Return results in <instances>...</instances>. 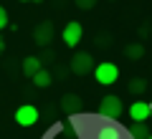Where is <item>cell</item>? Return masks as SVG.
Returning a JSON list of instances; mask_svg holds the SVG:
<instances>
[{
	"instance_id": "7a4b0ae2",
	"label": "cell",
	"mask_w": 152,
	"mask_h": 139,
	"mask_svg": "<svg viewBox=\"0 0 152 139\" xmlns=\"http://www.w3.org/2000/svg\"><path fill=\"white\" fill-rule=\"evenodd\" d=\"M94 79H96V84L102 86H112L114 81L119 79V68L114 63H109V61H104V63L94 66Z\"/></svg>"
},
{
	"instance_id": "ffe728a7",
	"label": "cell",
	"mask_w": 152,
	"mask_h": 139,
	"mask_svg": "<svg viewBox=\"0 0 152 139\" xmlns=\"http://www.w3.org/2000/svg\"><path fill=\"white\" fill-rule=\"evenodd\" d=\"M3 51H5V38L0 36V53H3Z\"/></svg>"
},
{
	"instance_id": "44dd1931",
	"label": "cell",
	"mask_w": 152,
	"mask_h": 139,
	"mask_svg": "<svg viewBox=\"0 0 152 139\" xmlns=\"http://www.w3.org/2000/svg\"><path fill=\"white\" fill-rule=\"evenodd\" d=\"M20 3H43V0H20Z\"/></svg>"
},
{
	"instance_id": "8992f818",
	"label": "cell",
	"mask_w": 152,
	"mask_h": 139,
	"mask_svg": "<svg viewBox=\"0 0 152 139\" xmlns=\"http://www.w3.org/2000/svg\"><path fill=\"white\" fill-rule=\"evenodd\" d=\"M81 38H84V25H81V23L71 20V23H66V25H64V43L69 46V48L79 46Z\"/></svg>"
},
{
	"instance_id": "9c48e42d",
	"label": "cell",
	"mask_w": 152,
	"mask_h": 139,
	"mask_svg": "<svg viewBox=\"0 0 152 139\" xmlns=\"http://www.w3.org/2000/svg\"><path fill=\"white\" fill-rule=\"evenodd\" d=\"M129 119H134V122H147L150 119V106H147L145 101H132V106H129Z\"/></svg>"
},
{
	"instance_id": "d6986e66",
	"label": "cell",
	"mask_w": 152,
	"mask_h": 139,
	"mask_svg": "<svg viewBox=\"0 0 152 139\" xmlns=\"http://www.w3.org/2000/svg\"><path fill=\"white\" fill-rule=\"evenodd\" d=\"M96 43H99V46H109V36H99Z\"/></svg>"
},
{
	"instance_id": "2e32d148",
	"label": "cell",
	"mask_w": 152,
	"mask_h": 139,
	"mask_svg": "<svg viewBox=\"0 0 152 139\" xmlns=\"http://www.w3.org/2000/svg\"><path fill=\"white\" fill-rule=\"evenodd\" d=\"M5 25H8V10H5L3 5H0V31H3Z\"/></svg>"
},
{
	"instance_id": "4fadbf2b",
	"label": "cell",
	"mask_w": 152,
	"mask_h": 139,
	"mask_svg": "<svg viewBox=\"0 0 152 139\" xmlns=\"http://www.w3.org/2000/svg\"><path fill=\"white\" fill-rule=\"evenodd\" d=\"M150 127H147V124L145 122H134V124H132V129H129V137L132 139H147V137H150Z\"/></svg>"
},
{
	"instance_id": "ba28073f",
	"label": "cell",
	"mask_w": 152,
	"mask_h": 139,
	"mask_svg": "<svg viewBox=\"0 0 152 139\" xmlns=\"http://www.w3.org/2000/svg\"><path fill=\"white\" fill-rule=\"evenodd\" d=\"M61 111L64 114L81 111V99L76 96V94H64V96H61Z\"/></svg>"
},
{
	"instance_id": "e0dca14e",
	"label": "cell",
	"mask_w": 152,
	"mask_h": 139,
	"mask_svg": "<svg viewBox=\"0 0 152 139\" xmlns=\"http://www.w3.org/2000/svg\"><path fill=\"white\" fill-rule=\"evenodd\" d=\"M38 61H41V63H48V61H53V53H51V51H46V53L41 56Z\"/></svg>"
},
{
	"instance_id": "8fae6325",
	"label": "cell",
	"mask_w": 152,
	"mask_h": 139,
	"mask_svg": "<svg viewBox=\"0 0 152 139\" xmlns=\"http://www.w3.org/2000/svg\"><path fill=\"white\" fill-rule=\"evenodd\" d=\"M31 81H33V86H38V89H46V86H51L53 76H51L48 68H41V71H36V74L31 76Z\"/></svg>"
},
{
	"instance_id": "5bb4252c",
	"label": "cell",
	"mask_w": 152,
	"mask_h": 139,
	"mask_svg": "<svg viewBox=\"0 0 152 139\" xmlns=\"http://www.w3.org/2000/svg\"><path fill=\"white\" fill-rule=\"evenodd\" d=\"M127 91H129L132 96H142V94L147 91V81L145 79H132L129 86H127Z\"/></svg>"
},
{
	"instance_id": "ac0fdd59",
	"label": "cell",
	"mask_w": 152,
	"mask_h": 139,
	"mask_svg": "<svg viewBox=\"0 0 152 139\" xmlns=\"http://www.w3.org/2000/svg\"><path fill=\"white\" fill-rule=\"evenodd\" d=\"M137 36H140V38L150 36V25H140V31H137Z\"/></svg>"
},
{
	"instance_id": "9a60e30c",
	"label": "cell",
	"mask_w": 152,
	"mask_h": 139,
	"mask_svg": "<svg viewBox=\"0 0 152 139\" xmlns=\"http://www.w3.org/2000/svg\"><path fill=\"white\" fill-rule=\"evenodd\" d=\"M94 5H96V0H76V8L79 10H91Z\"/></svg>"
},
{
	"instance_id": "3957f363",
	"label": "cell",
	"mask_w": 152,
	"mask_h": 139,
	"mask_svg": "<svg viewBox=\"0 0 152 139\" xmlns=\"http://www.w3.org/2000/svg\"><path fill=\"white\" fill-rule=\"evenodd\" d=\"M56 31H53V23L51 20H43V23H38L36 28H33V43L36 46H41V48H48L51 41H53Z\"/></svg>"
},
{
	"instance_id": "52a82bcc",
	"label": "cell",
	"mask_w": 152,
	"mask_h": 139,
	"mask_svg": "<svg viewBox=\"0 0 152 139\" xmlns=\"http://www.w3.org/2000/svg\"><path fill=\"white\" fill-rule=\"evenodd\" d=\"M36 122H38V109L31 104H23L15 111V124H20V127H33Z\"/></svg>"
},
{
	"instance_id": "7c38bea8",
	"label": "cell",
	"mask_w": 152,
	"mask_h": 139,
	"mask_svg": "<svg viewBox=\"0 0 152 139\" xmlns=\"http://www.w3.org/2000/svg\"><path fill=\"white\" fill-rule=\"evenodd\" d=\"M41 68H43V63L38 61V56H26V58H23V74H26L28 79H31L36 71H41Z\"/></svg>"
},
{
	"instance_id": "30bf717a",
	"label": "cell",
	"mask_w": 152,
	"mask_h": 139,
	"mask_svg": "<svg viewBox=\"0 0 152 139\" xmlns=\"http://www.w3.org/2000/svg\"><path fill=\"white\" fill-rule=\"evenodd\" d=\"M124 56H127L129 61H140V58H145V43H140V41L127 43V46H124Z\"/></svg>"
},
{
	"instance_id": "277c9868",
	"label": "cell",
	"mask_w": 152,
	"mask_h": 139,
	"mask_svg": "<svg viewBox=\"0 0 152 139\" xmlns=\"http://www.w3.org/2000/svg\"><path fill=\"white\" fill-rule=\"evenodd\" d=\"M94 139H124V132L119 129L117 122H107L104 119L96 127V132H94Z\"/></svg>"
},
{
	"instance_id": "5b68a950",
	"label": "cell",
	"mask_w": 152,
	"mask_h": 139,
	"mask_svg": "<svg viewBox=\"0 0 152 139\" xmlns=\"http://www.w3.org/2000/svg\"><path fill=\"white\" fill-rule=\"evenodd\" d=\"M71 74H76V76H84V74H89V71H94V58H91V53H76L74 58H71Z\"/></svg>"
},
{
	"instance_id": "6da1fadb",
	"label": "cell",
	"mask_w": 152,
	"mask_h": 139,
	"mask_svg": "<svg viewBox=\"0 0 152 139\" xmlns=\"http://www.w3.org/2000/svg\"><path fill=\"white\" fill-rule=\"evenodd\" d=\"M122 111H124V101H122L119 96H114V94H109V96H104L102 101H99V114H102L107 122L119 119Z\"/></svg>"
},
{
	"instance_id": "7402d4cb",
	"label": "cell",
	"mask_w": 152,
	"mask_h": 139,
	"mask_svg": "<svg viewBox=\"0 0 152 139\" xmlns=\"http://www.w3.org/2000/svg\"><path fill=\"white\" fill-rule=\"evenodd\" d=\"M147 106H150V119H152V101H150V104H147Z\"/></svg>"
},
{
	"instance_id": "603a6c76",
	"label": "cell",
	"mask_w": 152,
	"mask_h": 139,
	"mask_svg": "<svg viewBox=\"0 0 152 139\" xmlns=\"http://www.w3.org/2000/svg\"><path fill=\"white\" fill-rule=\"evenodd\" d=\"M147 139H152V134H150V137H147Z\"/></svg>"
}]
</instances>
